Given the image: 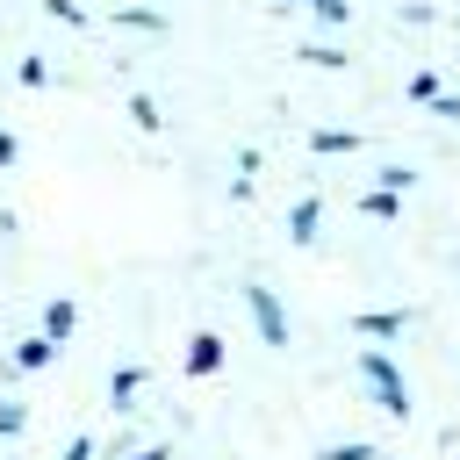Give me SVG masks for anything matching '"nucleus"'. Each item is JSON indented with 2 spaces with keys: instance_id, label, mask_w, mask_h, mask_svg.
Returning a JSON list of instances; mask_svg holds the SVG:
<instances>
[{
  "instance_id": "f257e3e1",
  "label": "nucleus",
  "mask_w": 460,
  "mask_h": 460,
  "mask_svg": "<svg viewBox=\"0 0 460 460\" xmlns=\"http://www.w3.org/2000/svg\"><path fill=\"white\" fill-rule=\"evenodd\" d=\"M359 381L374 388V402H381L388 417H410V388H402V367H395L381 345H367V352H359Z\"/></svg>"
},
{
  "instance_id": "f03ea898",
  "label": "nucleus",
  "mask_w": 460,
  "mask_h": 460,
  "mask_svg": "<svg viewBox=\"0 0 460 460\" xmlns=\"http://www.w3.org/2000/svg\"><path fill=\"white\" fill-rule=\"evenodd\" d=\"M244 309H252V323H259V338H266V345H288V309H280V295H273L266 280H252V288H244Z\"/></svg>"
},
{
  "instance_id": "7ed1b4c3",
  "label": "nucleus",
  "mask_w": 460,
  "mask_h": 460,
  "mask_svg": "<svg viewBox=\"0 0 460 460\" xmlns=\"http://www.w3.org/2000/svg\"><path fill=\"white\" fill-rule=\"evenodd\" d=\"M352 331H359L367 345H388V338H402V331H410V309H359V316H352Z\"/></svg>"
},
{
  "instance_id": "20e7f679",
  "label": "nucleus",
  "mask_w": 460,
  "mask_h": 460,
  "mask_svg": "<svg viewBox=\"0 0 460 460\" xmlns=\"http://www.w3.org/2000/svg\"><path fill=\"white\" fill-rule=\"evenodd\" d=\"M72 331H79V302H72V295H58V302H43V331H36V338H50V345H65Z\"/></svg>"
},
{
  "instance_id": "39448f33",
  "label": "nucleus",
  "mask_w": 460,
  "mask_h": 460,
  "mask_svg": "<svg viewBox=\"0 0 460 460\" xmlns=\"http://www.w3.org/2000/svg\"><path fill=\"white\" fill-rule=\"evenodd\" d=\"M316 230H323V201L302 194V201L288 208V237H295V244H316Z\"/></svg>"
},
{
  "instance_id": "423d86ee",
  "label": "nucleus",
  "mask_w": 460,
  "mask_h": 460,
  "mask_svg": "<svg viewBox=\"0 0 460 460\" xmlns=\"http://www.w3.org/2000/svg\"><path fill=\"white\" fill-rule=\"evenodd\" d=\"M216 367H223V338H216V331H194V338H187V374L201 381V374H216Z\"/></svg>"
},
{
  "instance_id": "0eeeda50",
  "label": "nucleus",
  "mask_w": 460,
  "mask_h": 460,
  "mask_svg": "<svg viewBox=\"0 0 460 460\" xmlns=\"http://www.w3.org/2000/svg\"><path fill=\"white\" fill-rule=\"evenodd\" d=\"M309 151H323V158H345V151H359V129H309Z\"/></svg>"
},
{
  "instance_id": "6e6552de",
  "label": "nucleus",
  "mask_w": 460,
  "mask_h": 460,
  "mask_svg": "<svg viewBox=\"0 0 460 460\" xmlns=\"http://www.w3.org/2000/svg\"><path fill=\"white\" fill-rule=\"evenodd\" d=\"M50 359H58L50 338H22V345H14V367H22V374H36V367H50Z\"/></svg>"
},
{
  "instance_id": "1a4fd4ad",
  "label": "nucleus",
  "mask_w": 460,
  "mask_h": 460,
  "mask_svg": "<svg viewBox=\"0 0 460 460\" xmlns=\"http://www.w3.org/2000/svg\"><path fill=\"white\" fill-rule=\"evenodd\" d=\"M359 208H367L374 223H395V216H402V201H395L388 187H367V194H359Z\"/></svg>"
},
{
  "instance_id": "9d476101",
  "label": "nucleus",
  "mask_w": 460,
  "mask_h": 460,
  "mask_svg": "<svg viewBox=\"0 0 460 460\" xmlns=\"http://www.w3.org/2000/svg\"><path fill=\"white\" fill-rule=\"evenodd\" d=\"M137 381H144L137 367H115V374H108V402H115V410H129V402H137Z\"/></svg>"
},
{
  "instance_id": "9b49d317",
  "label": "nucleus",
  "mask_w": 460,
  "mask_h": 460,
  "mask_svg": "<svg viewBox=\"0 0 460 460\" xmlns=\"http://www.w3.org/2000/svg\"><path fill=\"white\" fill-rule=\"evenodd\" d=\"M115 22H122V29H165L158 7H115Z\"/></svg>"
},
{
  "instance_id": "f8f14e48",
  "label": "nucleus",
  "mask_w": 460,
  "mask_h": 460,
  "mask_svg": "<svg viewBox=\"0 0 460 460\" xmlns=\"http://www.w3.org/2000/svg\"><path fill=\"white\" fill-rule=\"evenodd\" d=\"M129 122H137V129H158L165 115H158V101H151V93H129Z\"/></svg>"
},
{
  "instance_id": "ddd939ff",
  "label": "nucleus",
  "mask_w": 460,
  "mask_h": 460,
  "mask_svg": "<svg viewBox=\"0 0 460 460\" xmlns=\"http://www.w3.org/2000/svg\"><path fill=\"white\" fill-rule=\"evenodd\" d=\"M22 424H29V410L14 395H0V438H22Z\"/></svg>"
},
{
  "instance_id": "4468645a",
  "label": "nucleus",
  "mask_w": 460,
  "mask_h": 460,
  "mask_svg": "<svg viewBox=\"0 0 460 460\" xmlns=\"http://www.w3.org/2000/svg\"><path fill=\"white\" fill-rule=\"evenodd\" d=\"M316 460H374V446H367V438H345V446H323Z\"/></svg>"
},
{
  "instance_id": "2eb2a0df",
  "label": "nucleus",
  "mask_w": 460,
  "mask_h": 460,
  "mask_svg": "<svg viewBox=\"0 0 460 460\" xmlns=\"http://www.w3.org/2000/svg\"><path fill=\"white\" fill-rule=\"evenodd\" d=\"M302 58H309V65H331V72H338V65H352V58H345V50H338V43H309V50H302Z\"/></svg>"
},
{
  "instance_id": "dca6fc26",
  "label": "nucleus",
  "mask_w": 460,
  "mask_h": 460,
  "mask_svg": "<svg viewBox=\"0 0 460 460\" xmlns=\"http://www.w3.org/2000/svg\"><path fill=\"white\" fill-rule=\"evenodd\" d=\"M14 79H22V86H43V79H50V65H43V58H22V65H14Z\"/></svg>"
},
{
  "instance_id": "f3484780",
  "label": "nucleus",
  "mask_w": 460,
  "mask_h": 460,
  "mask_svg": "<svg viewBox=\"0 0 460 460\" xmlns=\"http://www.w3.org/2000/svg\"><path fill=\"white\" fill-rule=\"evenodd\" d=\"M424 108H431V115H446V122H460V93H446V86H438Z\"/></svg>"
},
{
  "instance_id": "a211bd4d",
  "label": "nucleus",
  "mask_w": 460,
  "mask_h": 460,
  "mask_svg": "<svg viewBox=\"0 0 460 460\" xmlns=\"http://www.w3.org/2000/svg\"><path fill=\"white\" fill-rule=\"evenodd\" d=\"M410 180H417V172H410V165H381V187H388V194H402V187H410Z\"/></svg>"
},
{
  "instance_id": "6ab92c4d",
  "label": "nucleus",
  "mask_w": 460,
  "mask_h": 460,
  "mask_svg": "<svg viewBox=\"0 0 460 460\" xmlns=\"http://www.w3.org/2000/svg\"><path fill=\"white\" fill-rule=\"evenodd\" d=\"M302 7H316L323 22H345V14H352V0H302Z\"/></svg>"
},
{
  "instance_id": "aec40b11",
  "label": "nucleus",
  "mask_w": 460,
  "mask_h": 460,
  "mask_svg": "<svg viewBox=\"0 0 460 460\" xmlns=\"http://www.w3.org/2000/svg\"><path fill=\"white\" fill-rule=\"evenodd\" d=\"M43 7H50L58 22H86V7H79V0H43Z\"/></svg>"
},
{
  "instance_id": "412c9836",
  "label": "nucleus",
  "mask_w": 460,
  "mask_h": 460,
  "mask_svg": "<svg viewBox=\"0 0 460 460\" xmlns=\"http://www.w3.org/2000/svg\"><path fill=\"white\" fill-rule=\"evenodd\" d=\"M122 460H172V446L158 438V446H137V453H122Z\"/></svg>"
},
{
  "instance_id": "4be33fe9",
  "label": "nucleus",
  "mask_w": 460,
  "mask_h": 460,
  "mask_svg": "<svg viewBox=\"0 0 460 460\" xmlns=\"http://www.w3.org/2000/svg\"><path fill=\"white\" fill-rule=\"evenodd\" d=\"M58 460H93V438H72V446H65Z\"/></svg>"
},
{
  "instance_id": "5701e85b",
  "label": "nucleus",
  "mask_w": 460,
  "mask_h": 460,
  "mask_svg": "<svg viewBox=\"0 0 460 460\" xmlns=\"http://www.w3.org/2000/svg\"><path fill=\"white\" fill-rule=\"evenodd\" d=\"M14 158H22V144H14V137H0V165H14Z\"/></svg>"
}]
</instances>
